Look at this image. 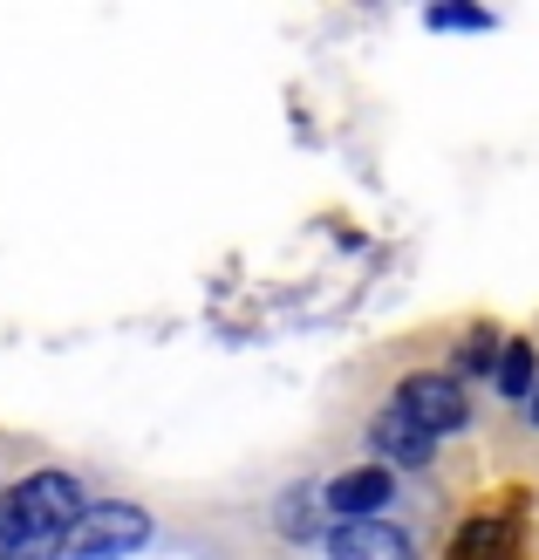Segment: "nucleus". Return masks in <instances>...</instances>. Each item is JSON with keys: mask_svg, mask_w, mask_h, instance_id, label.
Returning a JSON list of instances; mask_svg holds the SVG:
<instances>
[{"mask_svg": "<svg viewBox=\"0 0 539 560\" xmlns=\"http://www.w3.org/2000/svg\"><path fill=\"white\" fill-rule=\"evenodd\" d=\"M90 513L82 506V486L69 471H35L14 492H0V553L8 560H42L48 547L69 540V526Z\"/></svg>", "mask_w": 539, "mask_h": 560, "instance_id": "obj_1", "label": "nucleus"}, {"mask_svg": "<svg viewBox=\"0 0 539 560\" xmlns=\"http://www.w3.org/2000/svg\"><path fill=\"white\" fill-rule=\"evenodd\" d=\"M137 547H151V513L109 499V506L82 513L69 526V540H62V553H55V560H130Z\"/></svg>", "mask_w": 539, "mask_h": 560, "instance_id": "obj_2", "label": "nucleus"}, {"mask_svg": "<svg viewBox=\"0 0 539 560\" xmlns=\"http://www.w3.org/2000/svg\"><path fill=\"white\" fill-rule=\"evenodd\" d=\"M499 534H505L499 520H471L465 534H458V553H450V560H492L499 553Z\"/></svg>", "mask_w": 539, "mask_h": 560, "instance_id": "obj_9", "label": "nucleus"}, {"mask_svg": "<svg viewBox=\"0 0 539 560\" xmlns=\"http://www.w3.org/2000/svg\"><path fill=\"white\" fill-rule=\"evenodd\" d=\"M423 27H478V35H485L492 14H485V8H458V0H450V8H431V14H423Z\"/></svg>", "mask_w": 539, "mask_h": 560, "instance_id": "obj_10", "label": "nucleus"}, {"mask_svg": "<svg viewBox=\"0 0 539 560\" xmlns=\"http://www.w3.org/2000/svg\"><path fill=\"white\" fill-rule=\"evenodd\" d=\"M389 499H396L389 465H355V471H342L335 486H321V506L335 513V526H342V520H383Z\"/></svg>", "mask_w": 539, "mask_h": 560, "instance_id": "obj_4", "label": "nucleus"}, {"mask_svg": "<svg viewBox=\"0 0 539 560\" xmlns=\"http://www.w3.org/2000/svg\"><path fill=\"white\" fill-rule=\"evenodd\" d=\"M492 362H499V342H492V335H471V342H465V370H492Z\"/></svg>", "mask_w": 539, "mask_h": 560, "instance_id": "obj_11", "label": "nucleus"}, {"mask_svg": "<svg viewBox=\"0 0 539 560\" xmlns=\"http://www.w3.org/2000/svg\"><path fill=\"white\" fill-rule=\"evenodd\" d=\"M396 410L410 417L417 431H431V438H444V431H458L465 417H471V404H465V389L450 383V376H410L403 389H396Z\"/></svg>", "mask_w": 539, "mask_h": 560, "instance_id": "obj_3", "label": "nucleus"}, {"mask_svg": "<svg viewBox=\"0 0 539 560\" xmlns=\"http://www.w3.org/2000/svg\"><path fill=\"white\" fill-rule=\"evenodd\" d=\"M526 404H532V424H539V383H532V397H526Z\"/></svg>", "mask_w": 539, "mask_h": 560, "instance_id": "obj_12", "label": "nucleus"}, {"mask_svg": "<svg viewBox=\"0 0 539 560\" xmlns=\"http://www.w3.org/2000/svg\"><path fill=\"white\" fill-rule=\"evenodd\" d=\"M273 526H280L288 540H315V534H321V486H294L288 499H280Z\"/></svg>", "mask_w": 539, "mask_h": 560, "instance_id": "obj_7", "label": "nucleus"}, {"mask_svg": "<svg viewBox=\"0 0 539 560\" xmlns=\"http://www.w3.org/2000/svg\"><path fill=\"white\" fill-rule=\"evenodd\" d=\"M368 444L383 452V465H431V452H437V438H431V431H417L396 404L376 417V424H368Z\"/></svg>", "mask_w": 539, "mask_h": 560, "instance_id": "obj_6", "label": "nucleus"}, {"mask_svg": "<svg viewBox=\"0 0 539 560\" xmlns=\"http://www.w3.org/2000/svg\"><path fill=\"white\" fill-rule=\"evenodd\" d=\"M499 397H532L539 383V362H532V342H499Z\"/></svg>", "mask_w": 539, "mask_h": 560, "instance_id": "obj_8", "label": "nucleus"}, {"mask_svg": "<svg viewBox=\"0 0 539 560\" xmlns=\"http://www.w3.org/2000/svg\"><path fill=\"white\" fill-rule=\"evenodd\" d=\"M328 560H417V540L389 520H342L328 534Z\"/></svg>", "mask_w": 539, "mask_h": 560, "instance_id": "obj_5", "label": "nucleus"}]
</instances>
